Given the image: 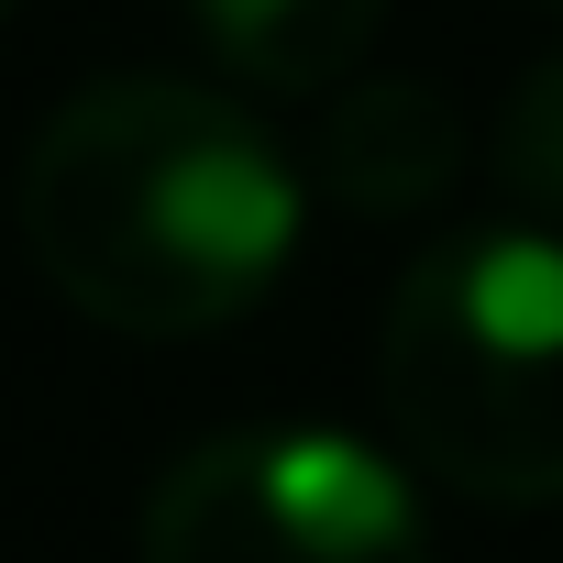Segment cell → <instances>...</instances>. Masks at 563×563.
Returning a JSON list of instances; mask_svg holds the SVG:
<instances>
[{
    "label": "cell",
    "mask_w": 563,
    "mask_h": 563,
    "mask_svg": "<svg viewBox=\"0 0 563 563\" xmlns=\"http://www.w3.org/2000/svg\"><path fill=\"white\" fill-rule=\"evenodd\" d=\"M497 188H508L530 221L563 232V45L530 56L519 89H508V111H497Z\"/></svg>",
    "instance_id": "6"
},
{
    "label": "cell",
    "mask_w": 563,
    "mask_h": 563,
    "mask_svg": "<svg viewBox=\"0 0 563 563\" xmlns=\"http://www.w3.org/2000/svg\"><path fill=\"white\" fill-rule=\"evenodd\" d=\"M310 243V166L188 78H100L23 155V254L133 343H199L276 299Z\"/></svg>",
    "instance_id": "1"
},
{
    "label": "cell",
    "mask_w": 563,
    "mask_h": 563,
    "mask_svg": "<svg viewBox=\"0 0 563 563\" xmlns=\"http://www.w3.org/2000/svg\"><path fill=\"white\" fill-rule=\"evenodd\" d=\"M0 23H12V0H0Z\"/></svg>",
    "instance_id": "7"
},
{
    "label": "cell",
    "mask_w": 563,
    "mask_h": 563,
    "mask_svg": "<svg viewBox=\"0 0 563 563\" xmlns=\"http://www.w3.org/2000/svg\"><path fill=\"white\" fill-rule=\"evenodd\" d=\"M541 12H563V0H541Z\"/></svg>",
    "instance_id": "8"
},
{
    "label": "cell",
    "mask_w": 563,
    "mask_h": 563,
    "mask_svg": "<svg viewBox=\"0 0 563 563\" xmlns=\"http://www.w3.org/2000/svg\"><path fill=\"white\" fill-rule=\"evenodd\" d=\"M133 541L144 563H431V508L365 431L243 420L155 475Z\"/></svg>",
    "instance_id": "3"
},
{
    "label": "cell",
    "mask_w": 563,
    "mask_h": 563,
    "mask_svg": "<svg viewBox=\"0 0 563 563\" xmlns=\"http://www.w3.org/2000/svg\"><path fill=\"white\" fill-rule=\"evenodd\" d=\"M398 453L475 508H563V232L508 210L409 254L376 321Z\"/></svg>",
    "instance_id": "2"
},
{
    "label": "cell",
    "mask_w": 563,
    "mask_h": 563,
    "mask_svg": "<svg viewBox=\"0 0 563 563\" xmlns=\"http://www.w3.org/2000/svg\"><path fill=\"white\" fill-rule=\"evenodd\" d=\"M199 45L243 78V89H288V100H321L343 89L376 34H387V0H188Z\"/></svg>",
    "instance_id": "5"
},
{
    "label": "cell",
    "mask_w": 563,
    "mask_h": 563,
    "mask_svg": "<svg viewBox=\"0 0 563 563\" xmlns=\"http://www.w3.org/2000/svg\"><path fill=\"white\" fill-rule=\"evenodd\" d=\"M464 177V111L431 89V78H343L321 89V122H310V188L354 221H398V210H431L453 199Z\"/></svg>",
    "instance_id": "4"
}]
</instances>
